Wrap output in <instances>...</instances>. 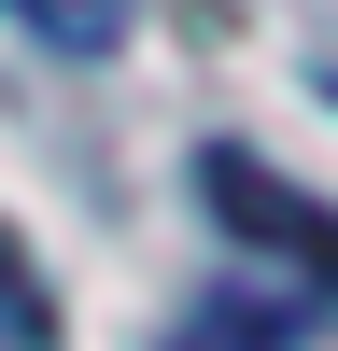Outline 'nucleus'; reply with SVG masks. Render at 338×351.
I'll return each mask as SVG.
<instances>
[{
	"label": "nucleus",
	"mask_w": 338,
	"mask_h": 351,
	"mask_svg": "<svg viewBox=\"0 0 338 351\" xmlns=\"http://www.w3.org/2000/svg\"><path fill=\"white\" fill-rule=\"evenodd\" d=\"M197 197H212L254 253H282V267H310V281L338 295V211H324L310 183H282V169H254L240 141H212V155H197Z\"/></svg>",
	"instance_id": "1"
},
{
	"label": "nucleus",
	"mask_w": 338,
	"mask_h": 351,
	"mask_svg": "<svg viewBox=\"0 0 338 351\" xmlns=\"http://www.w3.org/2000/svg\"><path fill=\"white\" fill-rule=\"evenodd\" d=\"M169 351H296V309H268V295H197L183 324H169Z\"/></svg>",
	"instance_id": "2"
},
{
	"label": "nucleus",
	"mask_w": 338,
	"mask_h": 351,
	"mask_svg": "<svg viewBox=\"0 0 338 351\" xmlns=\"http://www.w3.org/2000/svg\"><path fill=\"white\" fill-rule=\"evenodd\" d=\"M14 14L43 28L56 56H113V43H127V0H14Z\"/></svg>",
	"instance_id": "3"
},
{
	"label": "nucleus",
	"mask_w": 338,
	"mask_h": 351,
	"mask_svg": "<svg viewBox=\"0 0 338 351\" xmlns=\"http://www.w3.org/2000/svg\"><path fill=\"white\" fill-rule=\"evenodd\" d=\"M0 337H14V351H56V295L28 281V253H14V225H0Z\"/></svg>",
	"instance_id": "4"
}]
</instances>
